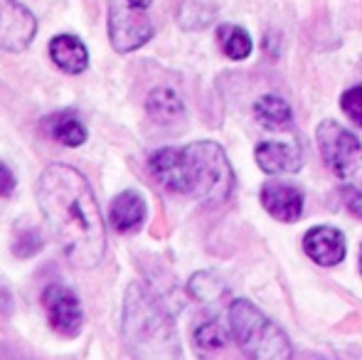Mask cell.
<instances>
[{"label": "cell", "mask_w": 362, "mask_h": 360, "mask_svg": "<svg viewBox=\"0 0 362 360\" xmlns=\"http://www.w3.org/2000/svg\"><path fill=\"white\" fill-rule=\"evenodd\" d=\"M146 111L158 124H173V121H177L185 114V106H182V99L177 96V91L168 87H158L148 94Z\"/></svg>", "instance_id": "cell-14"}, {"label": "cell", "mask_w": 362, "mask_h": 360, "mask_svg": "<svg viewBox=\"0 0 362 360\" xmlns=\"http://www.w3.org/2000/svg\"><path fill=\"white\" fill-rule=\"evenodd\" d=\"M15 187H18V178H15L13 170L0 161V197H10L15 192Z\"/></svg>", "instance_id": "cell-23"}, {"label": "cell", "mask_w": 362, "mask_h": 360, "mask_svg": "<svg viewBox=\"0 0 362 360\" xmlns=\"http://www.w3.org/2000/svg\"><path fill=\"white\" fill-rule=\"evenodd\" d=\"M254 114L267 129H288L291 121H293L291 106L279 94H264L262 99H257Z\"/></svg>", "instance_id": "cell-16"}, {"label": "cell", "mask_w": 362, "mask_h": 360, "mask_svg": "<svg viewBox=\"0 0 362 360\" xmlns=\"http://www.w3.org/2000/svg\"><path fill=\"white\" fill-rule=\"evenodd\" d=\"M156 180L177 195H192L205 205H222L234 187V173L215 141H195L185 149H160L148 161Z\"/></svg>", "instance_id": "cell-2"}, {"label": "cell", "mask_w": 362, "mask_h": 360, "mask_svg": "<svg viewBox=\"0 0 362 360\" xmlns=\"http://www.w3.org/2000/svg\"><path fill=\"white\" fill-rule=\"evenodd\" d=\"M315 139L328 168L348 185L362 187V144L358 136L343 129L338 121L325 119L320 121Z\"/></svg>", "instance_id": "cell-5"}, {"label": "cell", "mask_w": 362, "mask_h": 360, "mask_svg": "<svg viewBox=\"0 0 362 360\" xmlns=\"http://www.w3.org/2000/svg\"><path fill=\"white\" fill-rule=\"evenodd\" d=\"M151 37H153V23L148 18L146 8H136V5L126 3V0L111 5L109 40L116 52L121 54L134 52V50L144 47Z\"/></svg>", "instance_id": "cell-6"}, {"label": "cell", "mask_w": 362, "mask_h": 360, "mask_svg": "<svg viewBox=\"0 0 362 360\" xmlns=\"http://www.w3.org/2000/svg\"><path fill=\"white\" fill-rule=\"evenodd\" d=\"M49 54L54 64L67 74H81L89 67V52L76 35H57L49 40Z\"/></svg>", "instance_id": "cell-13"}, {"label": "cell", "mask_w": 362, "mask_h": 360, "mask_svg": "<svg viewBox=\"0 0 362 360\" xmlns=\"http://www.w3.org/2000/svg\"><path fill=\"white\" fill-rule=\"evenodd\" d=\"M146 200L141 192L136 190H124L114 197L111 202V212H109V222L116 232L126 235V232H136L146 220Z\"/></svg>", "instance_id": "cell-12"}, {"label": "cell", "mask_w": 362, "mask_h": 360, "mask_svg": "<svg viewBox=\"0 0 362 360\" xmlns=\"http://www.w3.org/2000/svg\"><path fill=\"white\" fill-rule=\"evenodd\" d=\"M187 291H190V296L197 298V301L210 303V301H217L224 294V281L215 272H197L195 277L190 279V284H187Z\"/></svg>", "instance_id": "cell-19"}, {"label": "cell", "mask_w": 362, "mask_h": 360, "mask_svg": "<svg viewBox=\"0 0 362 360\" xmlns=\"http://www.w3.org/2000/svg\"><path fill=\"white\" fill-rule=\"evenodd\" d=\"M37 35V18L20 0H0V50L23 52Z\"/></svg>", "instance_id": "cell-7"}, {"label": "cell", "mask_w": 362, "mask_h": 360, "mask_svg": "<svg viewBox=\"0 0 362 360\" xmlns=\"http://www.w3.org/2000/svg\"><path fill=\"white\" fill-rule=\"evenodd\" d=\"M217 42L229 59H244L252 54V37L247 30L237 28V25H222L217 30Z\"/></svg>", "instance_id": "cell-17"}, {"label": "cell", "mask_w": 362, "mask_h": 360, "mask_svg": "<svg viewBox=\"0 0 362 360\" xmlns=\"http://www.w3.org/2000/svg\"><path fill=\"white\" fill-rule=\"evenodd\" d=\"M42 306L54 331L64 333V336H74L81 328L84 308H81V301L74 294V289L64 286V284H49L42 294Z\"/></svg>", "instance_id": "cell-8"}, {"label": "cell", "mask_w": 362, "mask_h": 360, "mask_svg": "<svg viewBox=\"0 0 362 360\" xmlns=\"http://www.w3.org/2000/svg\"><path fill=\"white\" fill-rule=\"evenodd\" d=\"M229 338H232V331H227L217 318H212L195 331V346L205 353H217L229 346Z\"/></svg>", "instance_id": "cell-18"}, {"label": "cell", "mask_w": 362, "mask_h": 360, "mask_svg": "<svg viewBox=\"0 0 362 360\" xmlns=\"http://www.w3.org/2000/svg\"><path fill=\"white\" fill-rule=\"evenodd\" d=\"M124 338L131 353L144 358L177 356L175 323L163 301L146 286L131 284L124 301Z\"/></svg>", "instance_id": "cell-3"}, {"label": "cell", "mask_w": 362, "mask_h": 360, "mask_svg": "<svg viewBox=\"0 0 362 360\" xmlns=\"http://www.w3.org/2000/svg\"><path fill=\"white\" fill-rule=\"evenodd\" d=\"M340 197H343L348 212H353L355 217H360V220H362V187L348 185V182H345V187L340 190Z\"/></svg>", "instance_id": "cell-22"}, {"label": "cell", "mask_w": 362, "mask_h": 360, "mask_svg": "<svg viewBox=\"0 0 362 360\" xmlns=\"http://www.w3.org/2000/svg\"><path fill=\"white\" fill-rule=\"evenodd\" d=\"M229 331L247 358L286 360L293 356L286 333L247 298H237L229 306Z\"/></svg>", "instance_id": "cell-4"}, {"label": "cell", "mask_w": 362, "mask_h": 360, "mask_svg": "<svg viewBox=\"0 0 362 360\" xmlns=\"http://www.w3.org/2000/svg\"><path fill=\"white\" fill-rule=\"evenodd\" d=\"M303 250L315 265L320 267H338L345 260V235L335 227H313L305 232Z\"/></svg>", "instance_id": "cell-10"}, {"label": "cell", "mask_w": 362, "mask_h": 360, "mask_svg": "<svg viewBox=\"0 0 362 360\" xmlns=\"http://www.w3.org/2000/svg\"><path fill=\"white\" fill-rule=\"evenodd\" d=\"M340 109L345 111V116H348L355 126L362 129V84L348 89L343 96H340Z\"/></svg>", "instance_id": "cell-20"}, {"label": "cell", "mask_w": 362, "mask_h": 360, "mask_svg": "<svg viewBox=\"0 0 362 360\" xmlns=\"http://www.w3.org/2000/svg\"><path fill=\"white\" fill-rule=\"evenodd\" d=\"M37 202L69 265L81 272L99 267L106 227L89 180L67 163L47 166L37 180Z\"/></svg>", "instance_id": "cell-1"}, {"label": "cell", "mask_w": 362, "mask_h": 360, "mask_svg": "<svg viewBox=\"0 0 362 360\" xmlns=\"http://www.w3.org/2000/svg\"><path fill=\"white\" fill-rule=\"evenodd\" d=\"M257 163L269 175H293L303 168V151L296 139H269L257 146Z\"/></svg>", "instance_id": "cell-9"}, {"label": "cell", "mask_w": 362, "mask_h": 360, "mask_svg": "<svg viewBox=\"0 0 362 360\" xmlns=\"http://www.w3.org/2000/svg\"><path fill=\"white\" fill-rule=\"evenodd\" d=\"M126 3H131V5H136V8H151V3L153 0H126Z\"/></svg>", "instance_id": "cell-24"}, {"label": "cell", "mask_w": 362, "mask_h": 360, "mask_svg": "<svg viewBox=\"0 0 362 360\" xmlns=\"http://www.w3.org/2000/svg\"><path fill=\"white\" fill-rule=\"evenodd\" d=\"M49 134H52L54 141H59L62 146H69V149H76L86 141V126L81 124V119L74 114V111L64 109L57 111V114L49 116Z\"/></svg>", "instance_id": "cell-15"}, {"label": "cell", "mask_w": 362, "mask_h": 360, "mask_svg": "<svg viewBox=\"0 0 362 360\" xmlns=\"http://www.w3.org/2000/svg\"><path fill=\"white\" fill-rule=\"evenodd\" d=\"M13 250L18 252L20 257H30V255H37L42 250V237L37 235L35 230H25L18 240L13 242Z\"/></svg>", "instance_id": "cell-21"}, {"label": "cell", "mask_w": 362, "mask_h": 360, "mask_svg": "<svg viewBox=\"0 0 362 360\" xmlns=\"http://www.w3.org/2000/svg\"><path fill=\"white\" fill-rule=\"evenodd\" d=\"M262 205L274 220L296 222L303 215V192L286 182H267L262 187Z\"/></svg>", "instance_id": "cell-11"}, {"label": "cell", "mask_w": 362, "mask_h": 360, "mask_svg": "<svg viewBox=\"0 0 362 360\" xmlns=\"http://www.w3.org/2000/svg\"><path fill=\"white\" fill-rule=\"evenodd\" d=\"M360 274H362V250H360Z\"/></svg>", "instance_id": "cell-25"}]
</instances>
